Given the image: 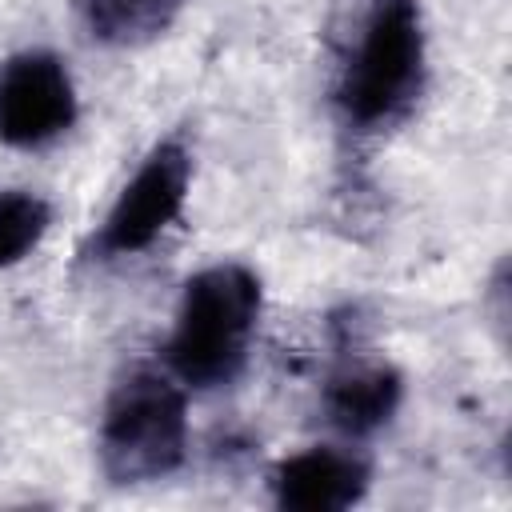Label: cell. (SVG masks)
Masks as SVG:
<instances>
[{
  "mask_svg": "<svg viewBox=\"0 0 512 512\" xmlns=\"http://www.w3.org/2000/svg\"><path fill=\"white\" fill-rule=\"evenodd\" d=\"M76 120V88L60 56L20 52L0 64V140L36 148L68 132Z\"/></svg>",
  "mask_w": 512,
  "mask_h": 512,
  "instance_id": "obj_5",
  "label": "cell"
},
{
  "mask_svg": "<svg viewBox=\"0 0 512 512\" xmlns=\"http://www.w3.org/2000/svg\"><path fill=\"white\" fill-rule=\"evenodd\" d=\"M188 448L184 392L172 376L136 368L128 372L100 420V464L116 484L160 480L180 468Z\"/></svg>",
  "mask_w": 512,
  "mask_h": 512,
  "instance_id": "obj_3",
  "label": "cell"
},
{
  "mask_svg": "<svg viewBox=\"0 0 512 512\" xmlns=\"http://www.w3.org/2000/svg\"><path fill=\"white\" fill-rule=\"evenodd\" d=\"M424 88V24L416 0H364L356 40L340 64L336 104L372 132L396 124Z\"/></svg>",
  "mask_w": 512,
  "mask_h": 512,
  "instance_id": "obj_1",
  "label": "cell"
},
{
  "mask_svg": "<svg viewBox=\"0 0 512 512\" xmlns=\"http://www.w3.org/2000/svg\"><path fill=\"white\" fill-rule=\"evenodd\" d=\"M52 212L36 192L8 188L0 192V268L20 264L48 232Z\"/></svg>",
  "mask_w": 512,
  "mask_h": 512,
  "instance_id": "obj_9",
  "label": "cell"
},
{
  "mask_svg": "<svg viewBox=\"0 0 512 512\" xmlns=\"http://www.w3.org/2000/svg\"><path fill=\"white\" fill-rule=\"evenodd\" d=\"M400 372L380 360H360L340 368L324 388V412L328 420L348 436H368L392 420L400 408Z\"/></svg>",
  "mask_w": 512,
  "mask_h": 512,
  "instance_id": "obj_7",
  "label": "cell"
},
{
  "mask_svg": "<svg viewBox=\"0 0 512 512\" xmlns=\"http://www.w3.org/2000/svg\"><path fill=\"white\" fill-rule=\"evenodd\" d=\"M368 492V464L340 448H308L276 464L272 496L292 512H340Z\"/></svg>",
  "mask_w": 512,
  "mask_h": 512,
  "instance_id": "obj_6",
  "label": "cell"
},
{
  "mask_svg": "<svg viewBox=\"0 0 512 512\" xmlns=\"http://www.w3.org/2000/svg\"><path fill=\"white\" fill-rule=\"evenodd\" d=\"M188 0H80V20L92 40L128 48L160 36Z\"/></svg>",
  "mask_w": 512,
  "mask_h": 512,
  "instance_id": "obj_8",
  "label": "cell"
},
{
  "mask_svg": "<svg viewBox=\"0 0 512 512\" xmlns=\"http://www.w3.org/2000/svg\"><path fill=\"white\" fill-rule=\"evenodd\" d=\"M260 320V280L244 264H212L184 284L168 368L188 388H220L236 380Z\"/></svg>",
  "mask_w": 512,
  "mask_h": 512,
  "instance_id": "obj_2",
  "label": "cell"
},
{
  "mask_svg": "<svg viewBox=\"0 0 512 512\" xmlns=\"http://www.w3.org/2000/svg\"><path fill=\"white\" fill-rule=\"evenodd\" d=\"M188 184H192V156L184 140L176 136L160 140L144 156L136 176L124 184V192L116 196L100 232L92 236V260H116V256L144 252L180 216Z\"/></svg>",
  "mask_w": 512,
  "mask_h": 512,
  "instance_id": "obj_4",
  "label": "cell"
}]
</instances>
